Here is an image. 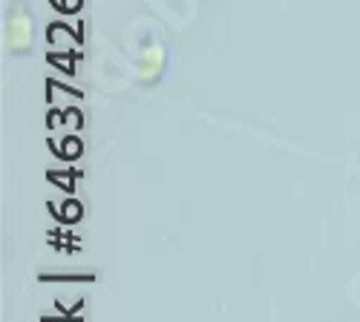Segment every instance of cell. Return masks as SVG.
I'll return each instance as SVG.
<instances>
[{"label": "cell", "mask_w": 360, "mask_h": 322, "mask_svg": "<svg viewBox=\"0 0 360 322\" xmlns=\"http://www.w3.org/2000/svg\"><path fill=\"white\" fill-rule=\"evenodd\" d=\"M55 216L64 219V222H75V219H81V204L78 201H67L64 208H55Z\"/></svg>", "instance_id": "cell-1"}]
</instances>
